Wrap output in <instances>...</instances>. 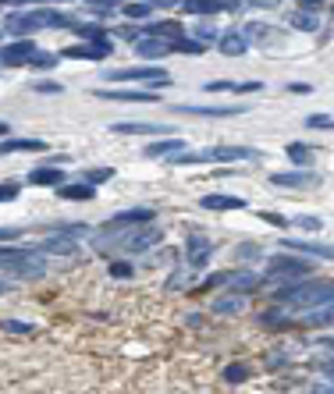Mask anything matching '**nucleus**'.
<instances>
[{"label":"nucleus","instance_id":"1a4fd4ad","mask_svg":"<svg viewBox=\"0 0 334 394\" xmlns=\"http://www.w3.org/2000/svg\"><path fill=\"white\" fill-rule=\"evenodd\" d=\"M36 43L32 39H18V43H8V46H0V61L4 64H32V57H36Z\"/></svg>","mask_w":334,"mask_h":394},{"label":"nucleus","instance_id":"c9c22d12","mask_svg":"<svg viewBox=\"0 0 334 394\" xmlns=\"http://www.w3.org/2000/svg\"><path fill=\"white\" fill-rule=\"evenodd\" d=\"M196 36H199V39H213V43H220V36H225V32H217V25H213V22H203V25H196Z\"/></svg>","mask_w":334,"mask_h":394},{"label":"nucleus","instance_id":"09e8293b","mask_svg":"<svg viewBox=\"0 0 334 394\" xmlns=\"http://www.w3.org/2000/svg\"><path fill=\"white\" fill-rule=\"evenodd\" d=\"M22 228H0V238H18Z\"/></svg>","mask_w":334,"mask_h":394},{"label":"nucleus","instance_id":"3c124183","mask_svg":"<svg viewBox=\"0 0 334 394\" xmlns=\"http://www.w3.org/2000/svg\"><path fill=\"white\" fill-rule=\"evenodd\" d=\"M330 348H334V345H330ZM323 369H327V376H330V380H334V355H330V359H327V366H323Z\"/></svg>","mask_w":334,"mask_h":394},{"label":"nucleus","instance_id":"a211bd4d","mask_svg":"<svg viewBox=\"0 0 334 394\" xmlns=\"http://www.w3.org/2000/svg\"><path fill=\"white\" fill-rule=\"evenodd\" d=\"M199 206H203V210H246V199H242V196H225V192H217V196H203Z\"/></svg>","mask_w":334,"mask_h":394},{"label":"nucleus","instance_id":"37998d69","mask_svg":"<svg viewBox=\"0 0 334 394\" xmlns=\"http://www.w3.org/2000/svg\"><path fill=\"white\" fill-rule=\"evenodd\" d=\"M263 89V82H235V93H256Z\"/></svg>","mask_w":334,"mask_h":394},{"label":"nucleus","instance_id":"a18cd8bd","mask_svg":"<svg viewBox=\"0 0 334 394\" xmlns=\"http://www.w3.org/2000/svg\"><path fill=\"white\" fill-rule=\"evenodd\" d=\"M263 220H267V224H274V228H285V224H288L281 213H263Z\"/></svg>","mask_w":334,"mask_h":394},{"label":"nucleus","instance_id":"6e6552de","mask_svg":"<svg viewBox=\"0 0 334 394\" xmlns=\"http://www.w3.org/2000/svg\"><path fill=\"white\" fill-rule=\"evenodd\" d=\"M110 53H114L110 43H75V46L61 50V57H68V61H103Z\"/></svg>","mask_w":334,"mask_h":394},{"label":"nucleus","instance_id":"c756f323","mask_svg":"<svg viewBox=\"0 0 334 394\" xmlns=\"http://www.w3.org/2000/svg\"><path fill=\"white\" fill-rule=\"evenodd\" d=\"M110 178H114V167H93V171H86V185H100Z\"/></svg>","mask_w":334,"mask_h":394},{"label":"nucleus","instance_id":"c03bdc74","mask_svg":"<svg viewBox=\"0 0 334 394\" xmlns=\"http://www.w3.org/2000/svg\"><path fill=\"white\" fill-rule=\"evenodd\" d=\"M309 394H334V380L327 383V380H320V383H313V390Z\"/></svg>","mask_w":334,"mask_h":394},{"label":"nucleus","instance_id":"49530a36","mask_svg":"<svg viewBox=\"0 0 334 394\" xmlns=\"http://www.w3.org/2000/svg\"><path fill=\"white\" fill-rule=\"evenodd\" d=\"M36 89H39V93H61L58 82H36Z\"/></svg>","mask_w":334,"mask_h":394},{"label":"nucleus","instance_id":"58836bf2","mask_svg":"<svg viewBox=\"0 0 334 394\" xmlns=\"http://www.w3.org/2000/svg\"><path fill=\"white\" fill-rule=\"evenodd\" d=\"M203 89H206V93H235V82H225V79H213V82H206Z\"/></svg>","mask_w":334,"mask_h":394},{"label":"nucleus","instance_id":"39448f33","mask_svg":"<svg viewBox=\"0 0 334 394\" xmlns=\"http://www.w3.org/2000/svg\"><path fill=\"white\" fill-rule=\"evenodd\" d=\"M313 270V263L306 259V256H288V252H281V256H270L267 259V277H274V280H299V277H306Z\"/></svg>","mask_w":334,"mask_h":394},{"label":"nucleus","instance_id":"ddd939ff","mask_svg":"<svg viewBox=\"0 0 334 394\" xmlns=\"http://www.w3.org/2000/svg\"><path fill=\"white\" fill-rule=\"evenodd\" d=\"M118 135H171V125H156V121H118L114 125Z\"/></svg>","mask_w":334,"mask_h":394},{"label":"nucleus","instance_id":"e433bc0d","mask_svg":"<svg viewBox=\"0 0 334 394\" xmlns=\"http://www.w3.org/2000/svg\"><path fill=\"white\" fill-rule=\"evenodd\" d=\"M61 61V53H36V57H32V68H53V64H58Z\"/></svg>","mask_w":334,"mask_h":394},{"label":"nucleus","instance_id":"f8f14e48","mask_svg":"<svg viewBox=\"0 0 334 394\" xmlns=\"http://www.w3.org/2000/svg\"><path fill=\"white\" fill-rule=\"evenodd\" d=\"M270 185H277V189H313V185H320V178L309 175V171H281V175H270Z\"/></svg>","mask_w":334,"mask_h":394},{"label":"nucleus","instance_id":"f3484780","mask_svg":"<svg viewBox=\"0 0 334 394\" xmlns=\"http://www.w3.org/2000/svg\"><path fill=\"white\" fill-rule=\"evenodd\" d=\"M285 249H292V252H306V256H316V259H334V245H320V242L285 238Z\"/></svg>","mask_w":334,"mask_h":394},{"label":"nucleus","instance_id":"20e7f679","mask_svg":"<svg viewBox=\"0 0 334 394\" xmlns=\"http://www.w3.org/2000/svg\"><path fill=\"white\" fill-rule=\"evenodd\" d=\"M256 156L260 153L246 149V146H213L203 153H182V156H175V163H220V160H256Z\"/></svg>","mask_w":334,"mask_h":394},{"label":"nucleus","instance_id":"0eeeda50","mask_svg":"<svg viewBox=\"0 0 334 394\" xmlns=\"http://www.w3.org/2000/svg\"><path fill=\"white\" fill-rule=\"evenodd\" d=\"M32 252L43 256V259H46V252H53V256H72V252H79V242L68 238V235H53V231H46V238H39V242L32 245Z\"/></svg>","mask_w":334,"mask_h":394},{"label":"nucleus","instance_id":"7ed1b4c3","mask_svg":"<svg viewBox=\"0 0 334 394\" xmlns=\"http://www.w3.org/2000/svg\"><path fill=\"white\" fill-rule=\"evenodd\" d=\"M0 270L11 273V277H39L46 273V259L36 256L32 249H4L0 245Z\"/></svg>","mask_w":334,"mask_h":394},{"label":"nucleus","instance_id":"4468645a","mask_svg":"<svg viewBox=\"0 0 334 394\" xmlns=\"http://www.w3.org/2000/svg\"><path fill=\"white\" fill-rule=\"evenodd\" d=\"M100 100H118V103H153L156 93H142V89H96Z\"/></svg>","mask_w":334,"mask_h":394},{"label":"nucleus","instance_id":"dca6fc26","mask_svg":"<svg viewBox=\"0 0 334 394\" xmlns=\"http://www.w3.org/2000/svg\"><path fill=\"white\" fill-rule=\"evenodd\" d=\"M217 50L225 53V57H242V53H249V39H246V32H225Z\"/></svg>","mask_w":334,"mask_h":394},{"label":"nucleus","instance_id":"f704fd0d","mask_svg":"<svg viewBox=\"0 0 334 394\" xmlns=\"http://www.w3.org/2000/svg\"><path fill=\"white\" fill-rule=\"evenodd\" d=\"M175 50H178V53H189V57H199V53H203V43H199V39H182V43H175Z\"/></svg>","mask_w":334,"mask_h":394},{"label":"nucleus","instance_id":"f257e3e1","mask_svg":"<svg viewBox=\"0 0 334 394\" xmlns=\"http://www.w3.org/2000/svg\"><path fill=\"white\" fill-rule=\"evenodd\" d=\"M274 299L281 302V306L299 309V313L320 309V306H330L334 302V280H295V285L281 288Z\"/></svg>","mask_w":334,"mask_h":394},{"label":"nucleus","instance_id":"7c9ffc66","mask_svg":"<svg viewBox=\"0 0 334 394\" xmlns=\"http://www.w3.org/2000/svg\"><path fill=\"white\" fill-rule=\"evenodd\" d=\"M121 11H125L128 18H146V15H153V11H156V4H146V0H139V4H125Z\"/></svg>","mask_w":334,"mask_h":394},{"label":"nucleus","instance_id":"ea45409f","mask_svg":"<svg viewBox=\"0 0 334 394\" xmlns=\"http://www.w3.org/2000/svg\"><path fill=\"white\" fill-rule=\"evenodd\" d=\"M306 128H334V118H327V114H313V118H306Z\"/></svg>","mask_w":334,"mask_h":394},{"label":"nucleus","instance_id":"b1692460","mask_svg":"<svg viewBox=\"0 0 334 394\" xmlns=\"http://www.w3.org/2000/svg\"><path fill=\"white\" fill-rule=\"evenodd\" d=\"M18 149H25V153H43L46 142H43V139H8L4 146H0V153H18Z\"/></svg>","mask_w":334,"mask_h":394},{"label":"nucleus","instance_id":"2eb2a0df","mask_svg":"<svg viewBox=\"0 0 334 394\" xmlns=\"http://www.w3.org/2000/svg\"><path fill=\"white\" fill-rule=\"evenodd\" d=\"M299 327H334V302L330 306H320V309H306L295 316Z\"/></svg>","mask_w":334,"mask_h":394},{"label":"nucleus","instance_id":"393cba45","mask_svg":"<svg viewBox=\"0 0 334 394\" xmlns=\"http://www.w3.org/2000/svg\"><path fill=\"white\" fill-rule=\"evenodd\" d=\"M58 196H61V199H68V203H89V199H93V185H86V182H79V185H65V189H58Z\"/></svg>","mask_w":334,"mask_h":394},{"label":"nucleus","instance_id":"5701e85b","mask_svg":"<svg viewBox=\"0 0 334 394\" xmlns=\"http://www.w3.org/2000/svg\"><path fill=\"white\" fill-rule=\"evenodd\" d=\"M213 313H220V316H235V313H242L246 309V295H220V299H213V306H210Z\"/></svg>","mask_w":334,"mask_h":394},{"label":"nucleus","instance_id":"aec40b11","mask_svg":"<svg viewBox=\"0 0 334 394\" xmlns=\"http://www.w3.org/2000/svg\"><path fill=\"white\" fill-rule=\"evenodd\" d=\"M135 50L142 53L146 61H160V57H167V53H175V43H163V39H142V43H135Z\"/></svg>","mask_w":334,"mask_h":394},{"label":"nucleus","instance_id":"a19ab883","mask_svg":"<svg viewBox=\"0 0 334 394\" xmlns=\"http://www.w3.org/2000/svg\"><path fill=\"white\" fill-rule=\"evenodd\" d=\"M18 185L15 182H4V185H0V203H11V199H18Z\"/></svg>","mask_w":334,"mask_h":394},{"label":"nucleus","instance_id":"423d86ee","mask_svg":"<svg viewBox=\"0 0 334 394\" xmlns=\"http://www.w3.org/2000/svg\"><path fill=\"white\" fill-rule=\"evenodd\" d=\"M107 82H142V86H149V93L153 89H163V86H171V75H167L163 68H118V72H110L107 75Z\"/></svg>","mask_w":334,"mask_h":394},{"label":"nucleus","instance_id":"6ab92c4d","mask_svg":"<svg viewBox=\"0 0 334 394\" xmlns=\"http://www.w3.org/2000/svg\"><path fill=\"white\" fill-rule=\"evenodd\" d=\"M182 114H196V118H235L242 114V107H178Z\"/></svg>","mask_w":334,"mask_h":394},{"label":"nucleus","instance_id":"2f4dec72","mask_svg":"<svg viewBox=\"0 0 334 394\" xmlns=\"http://www.w3.org/2000/svg\"><path fill=\"white\" fill-rule=\"evenodd\" d=\"M292 224H295L299 231H313V235H316V231L323 228V220H320V217H309V213H306V217H295Z\"/></svg>","mask_w":334,"mask_h":394},{"label":"nucleus","instance_id":"412c9836","mask_svg":"<svg viewBox=\"0 0 334 394\" xmlns=\"http://www.w3.org/2000/svg\"><path fill=\"white\" fill-rule=\"evenodd\" d=\"M182 149H185V139H160V142H149L146 146V156H182Z\"/></svg>","mask_w":334,"mask_h":394},{"label":"nucleus","instance_id":"cd10ccee","mask_svg":"<svg viewBox=\"0 0 334 394\" xmlns=\"http://www.w3.org/2000/svg\"><path fill=\"white\" fill-rule=\"evenodd\" d=\"M285 153H288V160H292L295 167H309V156H313V153H309V146H302V142H292Z\"/></svg>","mask_w":334,"mask_h":394},{"label":"nucleus","instance_id":"9d476101","mask_svg":"<svg viewBox=\"0 0 334 394\" xmlns=\"http://www.w3.org/2000/svg\"><path fill=\"white\" fill-rule=\"evenodd\" d=\"M153 220H156V213L149 206H135V210H121V213L110 217V228H114V231H121V228H142V224H153Z\"/></svg>","mask_w":334,"mask_h":394},{"label":"nucleus","instance_id":"79ce46f5","mask_svg":"<svg viewBox=\"0 0 334 394\" xmlns=\"http://www.w3.org/2000/svg\"><path fill=\"white\" fill-rule=\"evenodd\" d=\"M110 277H132V263H125V259L110 263Z\"/></svg>","mask_w":334,"mask_h":394},{"label":"nucleus","instance_id":"473e14b6","mask_svg":"<svg viewBox=\"0 0 334 394\" xmlns=\"http://www.w3.org/2000/svg\"><path fill=\"white\" fill-rule=\"evenodd\" d=\"M0 330H4V334H32L36 327L25 323V320H4V323H0Z\"/></svg>","mask_w":334,"mask_h":394},{"label":"nucleus","instance_id":"4c0bfd02","mask_svg":"<svg viewBox=\"0 0 334 394\" xmlns=\"http://www.w3.org/2000/svg\"><path fill=\"white\" fill-rule=\"evenodd\" d=\"M256 256H260V249H256L253 242H242V245L235 249V259H239V263H249V259H256Z\"/></svg>","mask_w":334,"mask_h":394},{"label":"nucleus","instance_id":"4be33fe9","mask_svg":"<svg viewBox=\"0 0 334 394\" xmlns=\"http://www.w3.org/2000/svg\"><path fill=\"white\" fill-rule=\"evenodd\" d=\"M29 182L32 185H58V189H65V171L61 167H36V171L29 175Z\"/></svg>","mask_w":334,"mask_h":394},{"label":"nucleus","instance_id":"9b49d317","mask_svg":"<svg viewBox=\"0 0 334 394\" xmlns=\"http://www.w3.org/2000/svg\"><path fill=\"white\" fill-rule=\"evenodd\" d=\"M210 256H213V242L206 238V235H189V242H185V259H189V266H206L210 263Z\"/></svg>","mask_w":334,"mask_h":394},{"label":"nucleus","instance_id":"bb28decb","mask_svg":"<svg viewBox=\"0 0 334 394\" xmlns=\"http://www.w3.org/2000/svg\"><path fill=\"white\" fill-rule=\"evenodd\" d=\"M292 25H295L299 32H316V29H320V22H316V15H313V11H306V8H299V11H295V18H292Z\"/></svg>","mask_w":334,"mask_h":394},{"label":"nucleus","instance_id":"8fccbe9b","mask_svg":"<svg viewBox=\"0 0 334 394\" xmlns=\"http://www.w3.org/2000/svg\"><path fill=\"white\" fill-rule=\"evenodd\" d=\"M288 89H292V93H309V86H306V82H292Z\"/></svg>","mask_w":334,"mask_h":394},{"label":"nucleus","instance_id":"de8ad7c7","mask_svg":"<svg viewBox=\"0 0 334 394\" xmlns=\"http://www.w3.org/2000/svg\"><path fill=\"white\" fill-rule=\"evenodd\" d=\"M89 11H96V15H110V11H114V4H89Z\"/></svg>","mask_w":334,"mask_h":394},{"label":"nucleus","instance_id":"603ef678","mask_svg":"<svg viewBox=\"0 0 334 394\" xmlns=\"http://www.w3.org/2000/svg\"><path fill=\"white\" fill-rule=\"evenodd\" d=\"M0 135H8V125L4 121H0Z\"/></svg>","mask_w":334,"mask_h":394},{"label":"nucleus","instance_id":"72a5a7b5","mask_svg":"<svg viewBox=\"0 0 334 394\" xmlns=\"http://www.w3.org/2000/svg\"><path fill=\"white\" fill-rule=\"evenodd\" d=\"M246 376H249V366H242V362H232V366L225 369V380H228V383H242Z\"/></svg>","mask_w":334,"mask_h":394},{"label":"nucleus","instance_id":"f03ea898","mask_svg":"<svg viewBox=\"0 0 334 394\" xmlns=\"http://www.w3.org/2000/svg\"><path fill=\"white\" fill-rule=\"evenodd\" d=\"M160 242H163V228H160V224H142V228H132L128 235H114L110 228H107V235H96L100 249L103 245H118L121 252H146V249H153Z\"/></svg>","mask_w":334,"mask_h":394},{"label":"nucleus","instance_id":"a878e982","mask_svg":"<svg viewBox=\"0 0 334 394\" xmlns=\"http://www.w3.org/2000/svg\"><path fill=\"white\" fill-rule=\"evenodd\" d=\"M182 11L185 15H217V11H225V4H213V0H185Z\"/></svg>","mask_w":334,"mask_h":394},{"label":"nucleus","instance_id":"864d4df0","mask_svg":"<svg viewBox=\"0 0 334 394\" xmlns=\"http://www.w3.org/2000/svg\"><path fill=\"white\" fill-rule=\"evenodd\" d=\"M330 18H334V8H330Z\"/></svg>","mask_w":334,"mask_h":394},{"label":"nucleus","instance_id":"c85d7f7f","mask_svg":"<svg viewBox=\"0 0 334 394\" xmlns=\"http://www.w3.org/2000/svg\"><path fill=\"white\" fill-rule=\"evenodd\" d=\"M75 32H79L82 39H89V43H110V39L103 36L100 25H79V22H75Z\"/></svg>","mask_w":334,"mask_h":394}]
</instances>
